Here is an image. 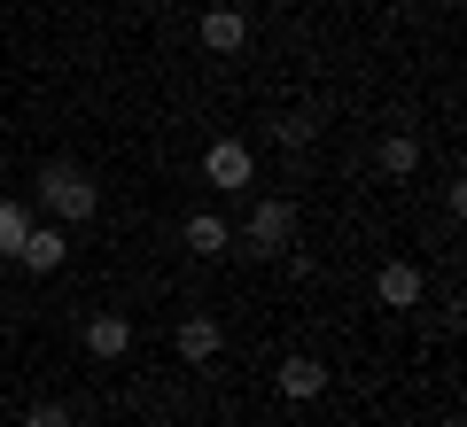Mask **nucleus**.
Segmentation results:
<instances>
[{"mask_svg": "<svg viewBox=\"0 0 467 427\" xmlns=\"http://www.w3.org/2000/svg\"><path fill=\"white\" fill-rule=\"evenodd\" d=\"M39 202H47V218H55V226H86V218L101 210V187H94V171H86V164L55 156V164L39 171Z\"/></svg>", "mask_w": 467, "mask_h": 427, "instance_id": "f257e3e1", "label": "nucleus"}, {"mask_svg": "<svg viewBox=\"0 0 467 427\" xmlns=\"http://www.w3.org/2000/svg\"><path fill=\"white\" fill-rule=\"evenodd\" d=\"M234 249H250V257H288V249H296V202H288V195L250 202L242 233H234Z\"/></svg>", "mask_w": 467, "mask_h": 427, "instance_id": "f03ea898", "label": "nucleus"}, {"mask_svg": "<svg viewBox=\"0 0 467 427\" xmlns=\"http://www.w3.org/2000/svg\"><path fill=\"white\" fill-rule=\"evenodd\" d=\"M202 179L211 187H257V156H250V140H211V148H202Z\"/></svg>", "mask_w": 467, "mask_h": 427, "instance_id": "7ed1b4c3", "label": "nucleus"}, {"mask_svg": "<svg viewBox=\"0 0 467 427\" xmlns=\"http://www.w3.org/2000/svg\"><path fill=\"white\" fill-rule=\"evenodd\" d=\"M171 350H180V358H187V365H211V358H218V350H226V327H218V319H211V311H187V319H180V327H171Z\"/></svg>", "mask_w": 467, "mask_h": 427, "instance_id": "20e7f679", "label": "nucleus"}, {"mask_svg": "<svg viewBox=\"0 0 467 427\" xmlns=\"http://www.w3.org/2000/svg\"><path fill=\"white\" fill-rule=\"evenodd\" d=\"M374 296H382L389 311H420L429 280H420V264H413V257H398V264H382V272H374Z\"/></svg>", "mask_w": 467, "mask_h": 427, "instance_id": "39448f33", "label": "nucleus"}, {"mask_svg": "<svg viewBox=\"0 0 467 427\" xmlns=\"http://www.w3.org/2000/svg\"><path fill=\"white\" fill-rule=\"evenodd\" d=\"M202 47H211V55H242V47H250V16H242L234 0L202 8Z\"/></svg>", "mask_w": 467, "mask_h": 427, "instance_id": "423d86ee", "label": "nucleus"}, {"mask_svg": "<svg viewBox=\"0 0 467 427\" xmlns=\"http://www.w3.org/2000/svg\"><path fill=\"white\" fill-rule=\"evenodd\" d=\"M86 350H94L101 365H117L125 350H133V319H125V311H94V319H86Z\"/></svg>", "mask_w": 467, "mask_h": 427, "instance_id": "0eeeda50", "label": "nucleus"}, {"mask_svg": "<svg viewBox=\"0 0 467 427\" xmlns=\"http://www.w3.org/2000/svg\"><path fill=\"white\" fill-rule=\"evenodd\" d=\"M63 257H70V233L55 226V218H47V226H32V233H24V249H16V264H24V272H55Z\"/></svg>", "mask_w": 467, "mask_h": 427, "instance_id": "6e6552de", "label": "nucleus"}, {"mask_svg": "<svg viewBox=\"0 0 467 427\" xmlns=\"http://www.w3.org/2000/svg\"><path fill=\"white\" fill-rule=\"evenodd\" d=\"M180 241L195 249V257H226V249H234V226H226L218 210H195V218L180 226Z\"/></svg>", "mask_w": 467, "mask_h": 427, "instance_id": "1a4fd4ad", "label": "nucleus"}, {"mask_svg": "<svg viewBox=\"0 0 467 427\" xmlns=\"http://www.w3.org/2000/svg\"><path fill=\"white\" fill-rule=\"evenodd\" d=\"M319 389H327V365H319V358H304V350H296V358L281 365V396H288V404H312Z\"/></svg>", "mask_w": 467, "mask_h": 427, "instance_id": "9d476101", "label": "nucleus"}, {"mask_svg": "<svg viewBox=\"0 0 467 427\" xmlns=\"http://www.w3.org/2000/svg\"><path fill=\"white\" fill-rule=\"evenodd\" d=\"M374 164H382V179H413L420 171V140L413 132H389L382 148H374Z\"/></svg>", "mask_w": 467, "mask_h": 427, "instance_id": "9b49d317", "label": "nucleus"}, {"mask_svg": "<svg viewBox=\"0 0 467 427\" xmlns=\"http://www.w3.org/2000/svg\"><path fill=\"white\" fill-rule=\"evenodd\" d=\"M273 140H281V148H312V140H319V117L312 109H288L281 125H273Z\"/></svg>", "mask_w": 467, "mask_h": 427, "instance_id": "f8f14e48", "label": "nucleus"}, {"mask_svg": "<svg viewBox=\"0 0 467 427\" xmlns=\"http://www.w3.org/2000/svg\"><path fill=\"white\" fill-rule=\"evenodd\" d=\"M24 233H32V210H24V202H0V257H16Z\"/></svg>", "mask_w": 467, "mask_h": 427, "instance_id": "ddd939ff", "label": "nucleus"}, {"mask_svg": "<svg viewBox=\"0 0 467 427\" xmlns=\"http://www.w3.org/2000/svg\"><path fill=\"white\" fill-rule=\"evenodd\" d=\"M24 427H70V404H32V412H24Z\"/></svg>", "mask_w": 467, "mask_h": 427, "instance_id": "4468645a", "label": "nucleus"}]
</instances>
